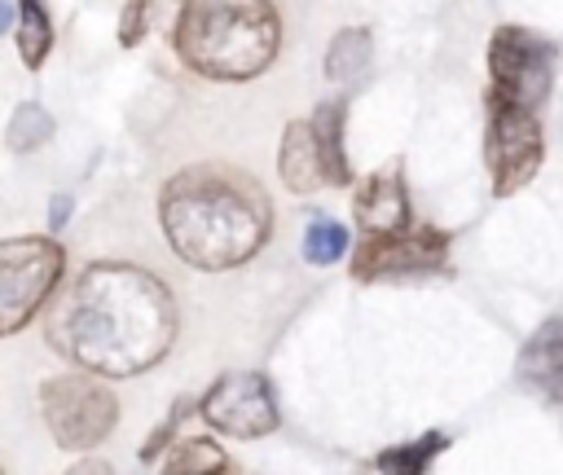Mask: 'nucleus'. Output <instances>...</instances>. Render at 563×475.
Returning <instances> with one entry per match:
<instances>
[{
    "label": "nucleus",
    "mask_w": 563,
    "mask_h": 475,
    "mask_svg": "<svg viewBox=\"0 0 563 475\" xmlns=\"http://www.w3.org/2000/svg\"><path fill=\"white\" fill-rule=\"evenodd\" d=\"M176 299L167 281L128 259H92L53 299L44 339L84 374L132 378L176 343Z\"/></svg>",
    "instance_id": "nucleus-1"
},
{
    "label": "nucleus",
    "mask_w": 563,
    "mask_h": 475,
    "mask_svg": "<svg viewBox=\"0 0 563 475\" xmlns=\"http://www.w3.org/2000/svg\"><path fill=\"white\" fill-rule=\"evenodd\" d=\"M158 220L167 246L202 273H224L251 259L268 238V198L255 180L224 167H185L163 185Z\"/></svg>",
    "instance_id": "nucleus-2"
},
{
    "label": "nucleus",
    "mask_w": 563,
    "mask_h": 475,
    "mask_svg": "<svg viewBox=\"0 0 563 475\" xmlns=\"http://www.w3.org/2000/svg\"><path fill=\"white\" fill-rule=\"evenodd\" d=\"M172 44L189 70L238 84L273 66L282 22L268 0H185Z\"/></svg>",
    "instance_id": "nucleus-3"
},
{
    "label": "nucleus",
    "mask_w": 563,
    "mask_h": 475,
    "mask_svg": "<svg viewBox=\"0 0 563 475\" xmlns=\"http://www.w3.org/2000/svg\"><path fill=\"white\" fill-rule=\"evenodd\" d=\"M40 413L57 449L88 453L101 440H110V431L119 427V396L110 391L106 378L66 369L40 383Z\"/></svg>",
    "instance_id": "nucleus-4"
},
{
    "label": "nucleus",
    "mask_w": 563,
    "mask_h": 475,
    "mask_svg": "<svg viewBox=\"0 0 563 475\" xmlns=\"http://www.w3.org/2000/svg\"><path fill=\"white\" fill-rule=\"evenodd\" d=\"M62 273H66V251L53 242V233L0 238V339L26 330L40 317Z\"/></svg>",
    "instance_id": "nucleus-5"
},
{
    "label": "nucleus",
    "mask_w": 563,
    "mask_h": 475,
    "mask_svg": "<svg viewBox=\"0 0 563 475\" xmlns=\"http://www.w3.org/2000/svg\"><path fill=\"white\" fill-rule=\"evenodd\" d=\"M554 44L528 26H497L488 40V97L532 110L550 97L554 84Z\"/></svg>",
    "instance_id": "nucleus-6"
},
{
    "label": "nucleus",
    "mask_w": 563,
    "mask_h": 475,
    "mask_svg": "<svg viewBox=\"0 0 563 475\" xmlns=\"http://www.w3.org/2000/svg\"><path fill=\"white\" fill-rule=\"evenodd\" d=\"M488 106V123H484V163L493 176V194L510 198L515 189H523L545 158V141H541V123L532 110L506 106L484 97Z\"/></svg>",
    "instance_id": "nucleus-7"
},
{
    "label": "nucleus",
    "mask_w": 563,
    "mask_h": 475,
    "mask_svg": "<svg viewBox=\"0 0 563 475\" xmlns=\"http://www.w3.org/2000/svg\"><path fill=\"white\" fill-rule=\"evenodd\" d=\"M449 233L435 224H409L400 233L361 238L352 251V277L356 281H383V277H422L444 273L449 264Z\"/></svg>",
    "instance_id": "nucleus-8"
},
{
    "label": "nucleus",
    "mask_w": 563,
    "mask_h": 475,
    "mask_svg": "<svg viewBox=\"0 0 563 475\" xmlns=\"http://www.w3.org/2000/svg\"><path fill=\"white\" fill-rule=\"evenodd\" d=\"M198 413L224 431V435H238V440H260V435H273L282 413H277V400H273V387L260 369H229L220 374L207 396L198 400Z\"/></svg>",
    "instance_id": "nucleus-9"
},
{
    "label": "nucleus",
    "mask_w": 563,
    "mask_h": 475,
    "mask_svg": "<svg viewBox=\"0 0 563 475\" xmlns=\"http://www.w3.org/2000/svg\"><path fill=\"white\" fill-rule=\"evenodd\" d=\"M352 211H356V224L365 229V238L400 233V229H409V224H413L400 172H374V176H369V180L356 189Z\"/></svg>",
    "instance_id": "nucleus-10"
},
{
    "label": "nucleus",
    "mask_w": 563,
    "mask_h": 475,
    "mask_svg": "<svg viewBox=\"0 0 563 475\" xmlns=\"http://www.w3.org/2000/svg\"><path fill=\"white\" fill-rule=\"evenodd\" d=\"M519 378L550 405H563V317H550L519 347Z\"/></svg>",
    "instance_id": "nucleus-11"
},
{
    "label": "nucleus",
    "mask_w": 563,
    "mask_h": 475,
    "mask_svg": "<svg viewBox=\"0 0 563 475\" xmlns=\"http://www.w3.org/2000/svg\"><path fill=\"white\" fill-rule=\"evenodd\" d=\"M312 128V150L321 163V180L330 185H352V167L343 154V101H321L308 119Z\"/></svg>",
    "instance_id": "nucleus-12"
},
{
    "label": "nucleus",
    "mask_w": 563,
    "mask_h": 475,
    "mask_svg": "<svg viewBox=\"0 0 563 475\" xmlns=\"http://www.w3.org/2000/svg\"><path fill=\"white\" fill-rule=\"evenodd\" d=\"M277 172H282V180H286L290 194H312V189L321 185V163H317V150H312V128H308V119H295V123L282 132Z\"/></svg>",
    "instance_id": "nucleus-13"
},
{
    "label": "nucleus",
    "mask_w": 563,
    "mask_h": 475,
    "mask_svg": "<svg viewBox=\"0 0 563 475\" xmlns=\"http://www.w3.org/2000/svg\"><path fill=\"white\" fill-rule=\"evenodd\" d=\"M229 453L211 435H185L167 449L163 475H229Z\"/></svg>",
    "instance_id": "nucleus-14"
},
{
    "label": "nucleus",
    "mask_w": 563,
    "mask_h": 475,
    "mask_svg": "<svg viewBox=\"0 0 563 475\" xmlns=\"http://www.w3.org/2000/svg\"><path fill=\"white\" fill-rule=\"evenodd\" d=\"M13 18H18V57L26 70H40L53 53V18L40 0H18Z\"/></svg>",
    "instance_id": "nucleus-15"
},
{
    "label": "nucleus",
    "mask_w": 563,
    "mask_h": 475,
    "mask_svg": "<svg viewBox=\"0 0 563 475\" xmlns=\"http://www.w3.org/2000/svg\"><path fill=\"white\" fill-rule=\"evenodd\" d=\"M369 70V31L343 26L325 48V79L330 84H356Z\"/></svg>",
    "instance_id": "nucleus-16"
},
{
    "label": "nucleus",
    "mask_w": 563,
    "mask_h": 475,
    "mask_svg": "<svg viewBox=\"0 0 563 475\" xmlns=\"http://www.w3.org/2000/svg\"><path fill=\"white\" fill-rule=\"evenodd\" d=\"M449 449V435L444 431H427L418 440H405V444H391L378 453V475H427V466Z\"/></svg>",
    "instance_id": "nucleus-17"
},
{
    "label": "nucleus",
    "mask_w": 563,
    "mask_h": 475,
    "mask_svg": "<svg viewBox=\"0 0 563 475\" xmlns=\"http://www.w3.org/2000/svg\"><path fill=\"white\" fill-rule=\"evenodd\" d=\"M53 141V114L40 106V101H22L13 106L9 114V128H4V145L13 154H35L40 145Z\"/></svg>",
    "instance_id": "nucleus-18"
},
{
    "label": "nucleus",
    "mask_w": 563,
    "mask_h": 475,
    "mask_svg": "<svg viewBox=\"0 0 563 475\" xmlns=\"http://www.w3.org/2000/svg\"><path fill=\"white\" fill-rule=\"evenodd\" d=\"M347 251V229L334 216H312L303 229V259L308 264H334Z\"/></svg>",
    "instance_id": "nucleus-19"
},
{
    "label": "nucleus",
    "mask_w": 563,
    "mask_h": 475,
    "mask_svg": "<svg viewBox=\"0 0 563 475\" xmlns=\"http://www.w3.org/2000/svg\"><path fill=\"white\" fill-rule=\"evenodd\" d=\"M150 4H154V0H128V4H123V18H119V44H123V48H136V44L145 40Z\"/></svg>",
    "instance_id": "nucleus-20"
},
{
    "label": "nucleus",
    "mask_w": 563,
    "mask_h": 475,
    "mask_svg": "<svg viewBox=\"0 0 563 475\" xmlns=\"http://www.w3.org/2000/svg\"><path fill=\"white\" fill-rule=\"evenodd\" d=\"M189 409H194L189 400H180V405H172V413H167V418H163V422H158V427L150 431V440L141 444V462H154V457H158V449H163V444L172 440V431H176V427L185 422V413H189Z\"/></svg>",
    "instance_id": "nucleus-21"
},
{
    "label": "nucleus",
    "mask_w": 563,
    "mask_h": 475,
    "mask_svg": "<svg viewBox=\"0 0 563 475\" xmlns=\"http://www.w3.org/2000/svg\"><path fill=\"white\" fill-rule=\"evenodd\" d=\"M62 475H114V466L101 462V457H79V462H70Z\"/></svg>",
    "instance_id": "nucleus-22"
},
{
    "label": "nucleus",
    "mask_w": 563,
    "mask_h": 475,
    "mask_svg": "<svg viewBox=\"0 0 563 475\" xmlns=\"http://www.w3.org/2000/svg\"><path fill=\"white\" fill-rule=\"evenodd\" d=\"M66 216H70V194H53V202H48V229L53 233L66 229Z\"/></svg>",
    "instance_id": "nucleus-23"
},
{
    "label": "nucleus",
    "mask_w": 563,
    "mask_h": 475,
    "mask_svg": "<svg viewBox=\"0 0 563 475\" xmlns=\"http://www.w3.org/2000/svg\"><path fill=\"white\" fill-rule=\"evenodd\" d=\"M9 26H13V4H9V0H0V35H4Z\"/></svg>",
    "instance_id": "nucleus-24"
},
{
    "label": "nucleus",
    "mask_w": 563,
    "mask_h": 475,
    "mask_svg": "<svg viewBox=\"0 0 563 475\" xmlns=\"http://www.w3.org/2000/svg\"><path fill=\"white\" fill-rule=\"evenodd\" d=\"M0 475H4V471H0Z\"/></svg>",
    "instance_id": "nucleus-25"
}]
</instances>
